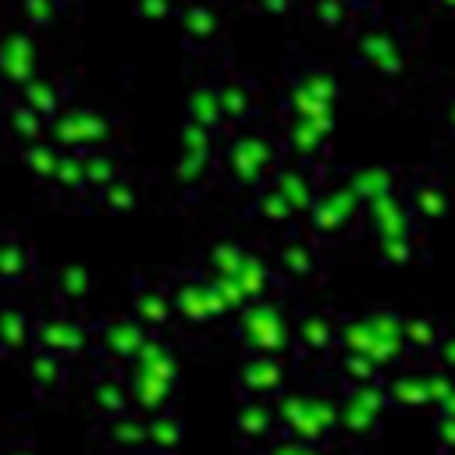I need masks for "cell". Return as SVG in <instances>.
Masks as SVG:
<instances>
[{"label": "cell", "mask_w": 455, "mask_h": 455, "mask_svg": "<svg viewBox=\"0 0 455 455\" xmlns=\"http://www.w3.org/2000/svg\"><path fill=\"white\" fill-rule=\"evenodd\" d=\"M412 21L402 18V14H387L384 7L377 14H370L352 36V57L359 68H366L370 75L384 78V82H395L402 75H409L412 68Z\"/></svg>", "instance_id": "1"}, {"label": "cell", "mask_w": 455, "mask_h": 455, "mask_svg": "<svg viewBox=\"0 0 455 455\" xmlns=\"http://www.w3.org/2000/svg\"><path fill=\"white\" fill-rule=\"evenodd\" d=\"M181 46L192 57H213L228 36V4L224 0H181L174 14Z\"/></svg>", "instance_id": "2"}, {"label": "cell", "mask_w": 455, "mask_h": 455, "mask_svg": "<svg viewBox=\"0 0 455 455\" xmlns=\"http://www.w3.org/2000/svg\"><path fill=\"white\" fill-rule=\"evenodd\" d=\"M39 71V43L28 28H7L0 36V85L21 89Z\"/></svg>", "instance_id": "3"}, {"label": "cell", "mask_w": 455, "mask_h": 455, "mask_svg": "<svg viewBox=\"0 0 455 455\" xmlns=\"http://www.w3.org/2000/svg\"><path fill=\"white\" fill-rule=\"evenodd\" d=\"M306 21H313L316 28L338 36V39H348L363 21L366 14L352 4V0H302V14Z\"/></svg>", "instance_id": "4"}, {"label": "cell", "mask_w": 455, "mask_h": 455, "mask_svg": "<svg viewBox=\"0 0 455 455\" xmlns=\"http://www.w3.org/2000/svg\"><path fill=\"white\" fill-rule=\"evenodd\" d=\"M213 89H217V103H220L224 121H245L256 110V89H252L249 78H242L235 71H224V75L213 78Z\"/></svg>", "instance_id": "5"}, {"label": "cell", "mask_w": 455, "mask_h": 455, "mask_svg": "<svg viewBox=\"0 0 455 455\" xmlns=\"http://www.w3.org/2000/svg\"><path fill=\"white\" fill-rule=\"evenodd\" d=\"M28 110H36L39 117H50L60 110L64 103V82L57 75H46V71H36L25 85H21V96H18Z\"/></svg>", "instance_id": "6"}, {"label": "cell", "mask_w": 455, "mask_h": 455, "mask_svg": "<svg viewBox=\"0 0 455 455\" xmlns=\"http://www.w3.org/2000/svg\"><path fill=\"white\" fill-rule=\"evenodd\" d=\"M188 124L203 128V132H220L224 124V114H220V103H217V89H213V78L210 82H196L192 92H188Z\"/></svg>", "instance_id": "7"}, {"label": "cell", "mask_w": 455, "mask_h": 455, "mask_svg": "<svg viewBox=\"0 0 455 455\" xmlns=\"http://www.w3.org/2000/svg\"><path fill=\"white\" fill-rule=\"evenodd\" d=\"M11 11H14V18H18V25H21V28H28V32L57 28L60 21H68V18H71V11H64V7H57V4H50V0H11Z\"/></svg>", "instance_id": "8"}, {"label": "cell", "mask_w": 455, "mask_h": 455, "mask_svg": "<svg viewBox=\"0 0 455 455\" xmlns=\"http://www.w3.org/2000/svg\"><path fill=\"white\" fill-rule=\"evenodd\" d=\"M288 82H295L299 89H306V92L316 96L320 103H331V100L338 96V78H334L323 64H316V60H299Z\"/></svg>", "instance_id": "9"}, {"label": "cell", "mask_w": 455, "mask_h": 455, "mask_svg": "<svg viewBox=\"0 0 455 455\" xmlns=\"http://www.w3.org/2000/svg\"><path fill=\"white\" fill-rule=\"evenodd\" d=\"M274 160V146L259 135H245L231 146V171H245V174H259L267 171Z\"/></svg>", "instance_id": "10"}, {"label": "cell", "mask_w": 455, "mask_h": 455, "mask_svg": "<svg viewBox=\"0 0 455 455\" xmlns=\"http://www.w3.org/2000/svg\"><path fill=\"white\" fill-rule=\"evenodd\" d=\"M57 135L68 142V146H82L89 139L100 135V121L92 110H64L60 121H57Z\"/></svg>", "instance_id": "11"}, {"label": "cell", "mask_w": 455, "mask_h": 455, "mask_svg": "<svg viewBox=\"0 0 455 455\" xmlns=\"http://www.w3.org/2000/svg\"><path fill=\"white\" fill-rule=\"evenodd\" d=\"M181 0H128L132 18L142 25H160V21H174Z\"/></svg>", "instance_id": "12"}, {"label": "cell", "mask_w": 455, "mask_h": 455, "mask_svg": "<svg viewBox=\"0 0 455 455\" xmlns=\"http://www.w3.org/2000/svg\"><path fill=\"white\" fill-rule=\"evenodd\" d=\"M242 7L259 14V18H274V21L302 14V0H242Z\"/></svg>", "instance_id": "13"}, {"label": "cell", "mask_w": 455, "mask_h": 455, "mask_svg": "<svg viewBox=\"0 0 455 455\" xmlns=\"http://www.w3.org/2000/svg\"><path fill=\"white\" fill-rule=\"evenodd\" d=\"M21 267H25V252L14 242L11 245H0V277H14Z\"/></svg>", "instance_id": "14"}, {"label": "cell", "mask_w": 455, "mask_h": 455, "mask_svg": "<svg viewBox=\"0 0 455 455\" xmlns=\"http://www.w3.org/2000/svg\"><path fill=\"white\" fill-rule=\"evenodd\" d=\"M28 164L36 167V174H53L57 164H60V156H57L53 149H46V146H36V149L28 153Z\"/></svg>", "instance_id": "15"}, {"label": "cell", "mask_w": 455, "mask_h": 455, "mask_svg": "<svg viewBox=\"0 0 455 455\" xmlns=\"http://www.w3.org/2000/svg\"><path fill=\"white\" fill-rule=\"evenodd\" d=\"M437 14H444V18H455V0H427Z\"/></svg>", "instance_id": "16"}, {"label": "cell", "mask_w": 455, "mask_h": 455, "mask_svg": "<svg viewBox=\"0 0 455 455\" xmlns=\"http://www.w3.org/2000/svg\"><path fill=\"white\" fill-rule=\"evenodd\" d=\"M352 4H355V7H359L366 18H370V14H377V11L384 7V0H352Z\"/></svg>", "instance_id": "17"}, {"label": "cell", "mask_w": 455, "mask_h": 455, "mask_svg": "<svg viewBox=\"0 0 455 455\" xmlns=\"http://www.w3.org/2000/svg\"><path fill=\"white\" fill-rule=\"evenodd\" d=\"M50 4H57V7H64V11H71L78 0H50Z\"/></svg>", "instance_id": "18"}, {"label": "cell", "mask_w": 455, "mask_h": 455, "mask_svg": "<svg viewBox=\"0 0 455 455\" xmlns=\"http://www.w3.org/2000/svg\"><path fill=\"white\" fill-rule=\"evenodd\" d=\"M451 121H455V103H451Z\"/></svg>", "instance_id": "19"}]
</instances>
